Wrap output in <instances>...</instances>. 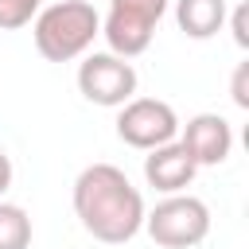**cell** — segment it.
<instances>
[{
  "instance_id": "obj_6",
  "label": "cell",
  "mask_w": 249,
  "mask_h": 249,
  "mask_svg": "<svg viewBox=\"0 0 249 249\" xmlns=\"http://www.w3.org/2000/svg\"><path fill=\"white\" fill-rule=\"evenodd\" d=\"M78 89L86 101L93 105H105V109H121L124 101H132L136 93V70L128 58H117L109 51L101 54H89L82 66H78Z\"/></svg>"
},
{
  "instance_id": "obj_2",
  "label": "cell",
  "mask_w": 249,
  "mask_h": 249,
  "mask_svg": "<svg viewBox=\"0 0 249 249\" xmlns=\"http://www.w3.org/2000/svg\"><path fill=\"white\" fill-rule=\"evenodd\" d=\"M35 51L47 62H70L89 51V43L101 35V16L86 0H58L51 8H39L35 16Z\"/></svg>"
},
{
  "instance_id": "obj_7",
  "label": "cell",
  "mask_w": 249,
  "mask_h": 249,
  "mask_svg": "<svg viewBox=\"0 0 249 249\" xmlns=\"http://www.w3.org/2000/svg\"><path fill=\"white\" fill-rule=\"evenodd\" d=\"M179 144L195 160V167H218L233 148V128L218 113H198L187 124H179Z\"/></svg>"
},
{
  "instance_id": "obj_1",
  "label": "cell",
  "mask_w": 249,
  "mask_h": 249,
  "mask_svg": "<svg viewBox=\"0 0 249 249\" xmlns=\"http://www.w3.org/2000/svg\"><path fill=\"white\" fill-rule=\"evenodd\" d=\"M74 214L105 245H124L144 230V198L113 163H89L74 179Z\"/></svg>"
},
{
  "instance_id": "obj_14",
  "label": "cell",
  "mask_w": 249,
  "mask_h": 249,
  "mask_svg": "<svg viewBox=\"0 0 249 249\" xmlns=\"http://www.w3.org/2000/svg\"><path fill=\"white\" fill-rule=\"evenodd\" d=\"M12 187V160H8V152L0 148V195Z\"/></svg>"
},
{
  "instance_id": "obj_3",
  "label": "cell",
  "mask_w": 249,
  "mask_h": 249,
  "mask_svg": "<svg viewBox=\"0 0 249 249\" xmlns=\"http://www.w3.org/2000/svg\"><path fill=\"white\" fill-rule=\"evenodd\" d=\"M144 230L163 249H195L210 233V206L195 195H167L152 214H144Z\"/></svg>"
},
{
  "instance_id": "obj_9",
  "label": "cell",
  "mask_w": 249,
  "mask_h": 249,
  "mask_svg": "<svg viewBox=\"0 0 249 249\" xmlns=\"http://www.w3.org/2000/svg\"><path fill=\"white\" fill-rule=\"evenodd\" d=\"M175 23L191 39H210L226 23V0H175Z\"/></svg>"
},
{
  "instance_id": "obj_8",
  "label": "cell",
  "mask_w": 249,
  "mask_h": 249,
  "mask_svg": "<svg viewBox=\"0 0 249 249\" xmlns=\"http://www.w3.org/2000/svg\"><path fill=\"white\" fill-rule=\"evenodd\" d=\"M195 171H198V167H195V160L183 152L179 140L160 144V148H152V152L144 156V179H148V187H156V191H163V195H179L183 187H191Z\"/></svg>"
},
{
  "instance_id": "obj_10",
  "label": "cell",
  "mask_w": 249,
  "mask_h": 249,
  "mask_svg": "<svg viewBox=\"0 0 249 249\" xmlns=\"http://www.w3.org/2000/svg\"><path fill=\"white\" fill-rule=\"evenodd\" d=\"M31 245V218L16 202H0V249H27Z\"/></svg>"
},
{
  "instance_id": "obj_11",
  "label": "cell",
  "mask_w": 249,
  "mask_h": 249,
  "mask_svg": "<svg viewBox=\"0 0 249 249\" xmlns=\"http://www.w3.org/2000/svg\"><path fill=\"white\" fill-rule=\"evenodd\" d=\"M43 0H0V31H19L39 16Z\"/></svg>"
},
{
  "instance_id": "obj_12",
  "label": "cell",
  "mask_w": 249,
  "mask_h": 249,
  "mask_svg": "<svg viewBox=\"0 0 249 249\" xmlns=\"http://www.w3.org/2000/svg\"><path fill=\"white\" fill-rule=\"evenodd\" d=\"M233 105L237 109H249V62H241L237 70H233Z\"/></svg>"
},
{
  "instance_id": "obj_4",
  "label": "cell",
  "mask_w": 249,
  "mask_h": 249,
  "mask_svg": "<svg viewBox=\"0 0 249 249\" xmlns=\"http://www.w3.org/2000/svg\"><path fill=\"white\" fill-rule=\"evenodd\" d=\"M163 12H167V0H109V16L101 19L109 54H117V58L144 54Z\"/></svg>"
},
{
  "instance_id": "obj_5",
  "label": "cell",
  "mask_w": 249,
  "mask_h": 249,
  "mask_svg": "<svg viewBox=\"0 0 249 249\" xmlns=\"http://www.w3.org/2000/svg\"><path fill=\"white\" fill-rule=\"evenodd\" d=\"M117 136L128 144V148H140V152H152L160 144H171L179 136V117L167 101L160 97H132L121 105L117 113Z\"/></svg>"
},
{
  "instance_id": "obj_13",
  "label": "cell",
  "mask_w": 249,
  "mask_h": 249,
  "mask_svg": "<svg viewBox=\"0 0 249 249\" xmlns=\"http://www.w3.org/2000/svg\"><path fill=\"white\" fill-rule=\"evenodd\" d=\"M233 43L237 47H249V8L245 4L233 8Z\"/></svg>"
}]
</instances>
